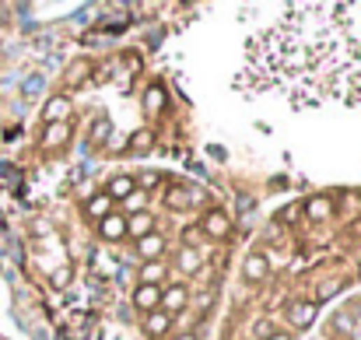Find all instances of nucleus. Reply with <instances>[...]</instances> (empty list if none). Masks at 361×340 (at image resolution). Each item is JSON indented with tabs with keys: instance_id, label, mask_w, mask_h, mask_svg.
<instances>
[{
	"instance_id": "dca6fc26",
	"label": "nucleus",
	"mask_w": 361,
	"mask_h": 340,
	"mask_svg": "<svg viewBox=\"0 0 361 340\" xmlns=\"http://www.w3.org/2000/svg\"><path fill=\"white\" fill-rule=\"evenodd\" d=\"M165 207L186 211V207H190V193H186L183 186H169V190H165Z\"/></svg>"
},
{
	"instance_id": "393cba45",
	"label": "nucleus",
	"mask_w": 361,
	"mask_h": 340,
	"mask_svg": "<svg viewBox=\"0 0 361 340\" xmlns=\"http://www.w3.org/2000/svg\"><path fill=\"white\" fill-rule=\"evenodd\" d=\"M333 323H337V330H354V326H351V316H347V312H340V316H337Z\"/></svg>"
},
{
	"instance_id": "aec40b11",
	"label": "nucleus",
	"mask_w": 361,
	"mask_h": 340,
	"mask_svg": "<svg viewBox=\"0 0 361 340\" xmlns=\"http://www.w3.org/2000/svg\"><path fill=\"white\" fill-rule=\"evenodd\" d=\"M179 267H183L186 274L200 270V253H197V249H183V253H179Z\"/></svg>"
},
{
	"instance_id": "423d86ee",
	"label": "nucleus",
	"mask_w": 361,
	"mask_h": 340,
	"mask_svg": "<svg viewBox=\"0 0 361 340\" xmlns=\"http://www.w3.org/2000/svg\"><path fill=\"white\" fill-rule=\"evenodd\" d=\"M288 319H291V326H298V330L312 326V319H316V302H295V305L288 309Z\"/></svg>"
},
{
	"instance_id": "cd10ccee",
	"label": "nucleus",
	"mask_w": 361,
	"mask_h": 340,
	"mask_svg": "<svg viewBox=\"0 0 361 340\" xmlns=\"http://www.w3.org/2000/svg\"><path fill=\"white\" fill-rule=\"evenodd\" d=\"M337 291H340V281H330V284H323V291H319V295L326 298V295H337Z\"/></svg>"
},
{
	"instance_id": "4be33fe9",
	"label": "nucleus",
	"mask_w": 361,
	"mask_h": 340,
	"mask_svg": "<svg viewBox=\"0 0 361 340\" xmlns=\"http://www.w3.org/2000/svg\"><path fill=\"white\" fill-rule=\"evenodd\" d=\"M127 207H130V211H137V214H141V211H144V190H134V193H130V197H127Z\"/></svg>"
},
{
	"instance_id": "f03ea898",
	"label": "nucleus",
	"mask_w": 361,
	"mask_h": 340,
	"mask_svg": "<svg viewBox=\"0 0 361 340\" xmlns=\"http://www.w3.org/2000/svg\"><path fill=\"white\" fill-rule=\"evenodd\" d=\"M200 232H204V235H211V239H225V235L232 232V221H228V214H225V211H207V214H204V221H200Z\"/></svg>"
},
{
	"instance_id": "2f4dec72",
	"label": "nucleus",
	"mask_w": 361,
	"mask_h": 340,
	"mask_svg": "<svg viewBox=\"0 0 361 340\" xmlns=\"http://www.w3.org/2000/svg\"><path fill=\"white\" fill-rule=\"evenodd\" d=\"M179 340H197V333H183V337H179Z\"/></svg>"
},
{
	"instance_id": "5701e85b",
	"label": "nucleus",
	"mask_w": 361,
	"mask_h": 340,
	"mask_svg": "<svg viewBox=\"0 0 361 340\" xmlns=\"http://www.w3.org/2000/svg\"><path fill=\"white\" fill-rule=\"evenodd\" d=\"M253 333H256V337H263V340H267V337H270V333H274V330H270V323H263V319H260V323H253Z\"/></svg>"
},
{
	"instance_id": "1a4fd4ad",
	"label": "nucleus",
	"mask_w": 361,
	"mask_h": 340,
	"mask_svg": "<svg viewBox=\"0 0 361 340\" xmlns=\"http://www.w3.org/2000/svg\"><path fill=\"white\" fill-rule=\"evenodd\" d=\"M134 190H137V179H134V176H116V179L109 183L106 197H109V200H127Z\"/></svg>"
},
{
	"instance_id": "9b49d317",
	"label": "nucleus",
	"mask_w": 361,
	"mask_h": 340,
	"mask_svg": "<svg viewBox=\"0 0 361 340\" xmlns=\"http://www.w3.org/2000/svg\"><path fill=\"white\" fill-rule=\"evenodd\" d=\"M151 225H155V214L141 211V214H134V218L127 221V235H134V239H144V235H151Z\"/></svg>"
},
{
	"instance_id": "bb28decb",
	"label": "nucleus",
	"mask_w": 361,
	"mask_h": 340,
	"mask_svg": "<svg viewBox=\"0 0 361 340\" xmlns=\"http://www.w3.org/2000/svg\"><path fill=\"white\" fill-rule=\"evenodd\" d=\"M298 214H302V207H298V204H291V207H288V211H284L281 218H284V221H295Z\"/></svg>"
},
{
	"instance_id": "20e7f679",
	"label": "nucleus",
	"mask_w": 361,
	"mask_h": 340,
	"mask_svg": "<svg viewBox=\"0 0 361 340\" xmlns=\"http://www.w3.org/2000/svg\"><path fill=\"white\" fill-rule=\"evenodd\" d=\"M186 302H190V291H186L183 284H172V288H165V291H162V302H158V305H162V312H169V316H172V312H179Z\"/></svg>"
},
{
	"instance_id": "ddd939ff",
	"label": "nucleus",
	"mask_w": 361,
	"mask_h": 340,
	"mask_svg": "<svg viewBox=\"0 0 361 340\" xmlns=\"http://www.w3.org/2000/svg\"><path fill=\"white\" fill-rule=\"evenodd\" d=\"M67 137H71V127H67V123H50V130H46V137H43V148L53 151V148L67 144Z\"/></svg>"
},
{
	"instance_id": "f8f14e48",
	"label": "nucleus",
	"mask_w": 361,
	"mask_h": 340,
	"mask_svg": "<svg viewBox=\"0 0 361 340\" xmlns=\"http://www.w3.org/2000/svg\"><path fill=\"white\" fill-rule=\"evenodd\" d=\"M137 253L151 263V260H158L162 253H165V242H162V235H144V239H137Z\"/></svg>"
},
{
	"instance_id": "9d476101",
	"label": "nucleus",
	"mask_w": 361,
	"mask_h": 340,
	"mask_svg": "<svg viewBox=\"0 0 361 340\" xmlns=\"http://www.w3.org/2000/svg\"><path fill=\"white\" fill-rule=\"evenodd\" d=\"M123 235H127V218H123V214H106V218H102V239L116 242V239H123Z\"/></svg>"
},
{
	"instance_id": "7c9ffc66",
	"label": "nucleus",
	"mask_w": 361,
	"mask_h": 340,
	"mask_svg": "<svg viewBox=\"0 0 361 340\" xmlns=\"http://www.w3.org/2000/svg\"><path fill=\"white\" fill-rule=\"evenodd\" d=\"M354 340H361V323H358V326H354Z\"/></svg>"
},
{
	"instance_id": "2eb2a0df",
	"label": "nucleus",
	"mask_w": 361,
	"mask_h": 340,
	"mask_svg": "<svg viewBox=\"0 0 361 340\" xmlns=\"http://www.w3.org/2000/svg\"><path fill=\"white\" fill-rule=\"evenodd\" d=\"M305 214H309L312 221H326V218L333 214V204H330L326 197H312V200L305 204Z\"/></svg>"
},
{
	"instance_id": "39448f33",
	"label": "nucleus",
	"mask_w": 361,
	"mask_h": 340,
	"mask_svg": "<svg viewBox=\"0 0 361 340\" xmlns=\"http://www.w3.org/2000/svg\"><path fill=\"white\" fill-rule=\"evenodd\" d=\"M158 302H162V291H158L155 284H141V288L134 291V305H137L141 312H155Z\"/></svg>"
},
{
	"instance_id": "f257e3e1",
	"label": "nucleus",
	"mask_w": 361,
	"mask_h": 340,
	"mask_svg": "<svg viewBox=\"0 0 361 340\" xmlns=\"http://www.w3.org/2000/svg\"><path fill=\"white\" fill-rule=\"evenodd\" d=\"M235 88L277 92L291 109L361 106V0L284 4L277 22L249 36Z\"/></svg>"
},
{
	"instance_id": "4468645a",
	"label": "nucleus",
	"mask_w": 361,
	"mask_h": 340,
	"mask_svg": "<svg viewBox=\"0 0 361 340\" xmlns=\"http://www.w3.org/2000/svg\"><path fill=\"white\" fill-rule=\"evenodd\" d=\"M162 109H165V88H162V85H151V88L144 92V113L155 116V113H162Z\"/></svg>"
},
{
	"instance_id": "a878e982",
	"label": "nucleus",
	"mask_w": 361,
	"mask_h": 340,
	"mask_svg": "<svg viewBox=\"0 0 361 340\" xmlns=\"http://www.w3.org/2000/svg\"><path fill=\"white\" fill-rule=\"evenodd\" d=\"M155 179H158L155 172H144V176H141L137 183H141V190H151V183H155Z\"/></svg>"
},
{
	"instance_id": "c85d7f7f",
	"label": "nucleus",
	"mask_w": 361,
	"mask_h": 340,
	"mask_svg": "<svg viewBox=\"0 0 361 340\" xmlns=\"http://www.w3.org/2000/svg\"><path fill=\"white\" fill-rule=\"evenodd\" d=\"M32 232H36V235H43V232H50V225H46V221H36V225H32Z\"/></svg>"
},
{
	"instance_id": "0eeeda50",
	"label": "nucleus",
	"mask_w": 361,
	"mask_h": 340,
	"mask_svg": "<svg viewBox=\"0 0 361 340\" xmlns=\"http://www.w3.org/2000/svg\"><path fill=\"white\" fill-rule=\"evenodd\" d=\"M169 326H172V316H169V312H162V309L148 312V319H144L148 337H165V333H169Z\"/></svg>"
},
{
	"instance_id": "c756f323",
	"label": "nucleus",
	"mask_w": 361,
	"mask_h": 340,
	"mask_svg": "<svg viewBox=\"0 0 361 340\" xmlns=\"http://www.w3.org/2000/svg\"><path fill=\"white\" fill-rule=\"evenodd\" d=\"M267 340H291V337H288V333H270Z\"/></svg>"
},
{
	"instance_id": "7ed1b4c3",
	"label": "nucleus",
	"mask_w": 361,
	"mask_h": 340,
	"mask_svg": "<svg viewBox=\"0 0 361 340\" xmlns=\"http://www.w3.org/2000/svg\"><path fill=\"white\" fill-rule=\"evenodd\" d=\"M267 274H270V260H267L263 253H249L246 263H242V277H246L249 284H256V281H263Z\"/></svg>"
},
{
	"instance_id": "6ab92c4d",
	"label": "nucleus",
	"mask_w": 361,
	"mask_h": 340,
	"mask_svg": "<svg viewBox=\"0 0 361 340\" xmlns=\"http://www.w3.org/2000/svg\"><path fill=\"white\" fill-rule=\"evenodd\" d=\"M155 144V134L151 130H137L134 137H130V151H148Z\"/></svg>"
},
{
	"instance_id": "a211bd4d",
	"label": "nucleus",
	"mask_w": 361,
	"mask_h": 340,
	"mask_svg": "<svg viewBox=\"0 0 361 340\" xmlns=\"http://www.w3.org/2000/svg\"><path fill=\"white\" fill-rule=\"evenodd\" d=\"M165 277V267H162V260H151V263H144V270H141V284H155L158 288V281Z\"/></svg>"
},
{
	"instance_id": "6e6552de",
	"label": "nucleus",
	"mask_w": 361,
	"mask_h": 340,
	"mask_svg": "<svg viewBox=\"0 0 361 340\" xmlns=\"http://www.w3.org/2000/svg\"><path fill=\"white\" fill-rule=\"evenodd\" d=\"M67 116H71V102H67L64 95L50 99V106L43 109V120H46V123H64Z\"/></svg>"
},
{
	"instance_id": "f3484780",
	"label": "nucleus",
	"mask_w": 361,
	"mask_h": 340,
	"mask_svg": "<svg viewBox=\"0 0 361 340\" xmlns=\"http://www.w3.org/2000/svg\"><path fill=\"white\" fill-rule=\"evenodd\" d=\"M88 214L102 221L106 214H113V200H109L106 193H99V197H92V200H88Z\"/></svg>"
},
{
	"instance_id": "b1692460",
	"label": "nucleus",
	"mask_w": 361,
	"mask_h": 340,
	"mask_svg": "<svg viewBox=\"0 0 361 340\" xmlns=\"http://www.w3.org/2000/svg\"><path fill=\"white\" fill-rule=\"evenodd\" d=\"M106 137H109V123H99L95 134H92V141H106Z\"/></svg>"
},
{
	"instance_id": "412c9836",
	"label": "nucleus",
	"mask_w": 361,
	"mask_h": 340,
	"mask_svg": "<svg viewBox=\"0 0 361 340\" xmlns=\"http://www.w3.org/2000/svg\"><path fill=\"white\" fill-rule=\"evenodd\" d=\"M71 277H74V270H71V267H57V270L50 274V284H53V288H67V284H71Z\"/></svg>"
}]
</instances>
